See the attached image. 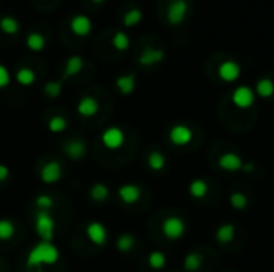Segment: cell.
<instances>
[{"label":"cell","mask_w":274,"mask_h":272,"mask_svg":"<svg viewBox=\"0 0 274 272\" xmlns=\"http://www.w3.org/2000/svg\"><path fill=\"white\" fill-rule=\"evenodd\" d=\"M141 19H143V13H141V10H138V8H133V10L127 11V13L124 14V24L128 26V27L136 26Z\"/></svg>","instance_id":"cell-30"},{"label":"cell","mask_w":274,"mask_h":272,"mask_svg":"<svg viewBox=\"0 0 274 272\" xmlns=\"http://www.w3.org/2000/svg\"><path fill=\"white\" fill-rule=\"evenodd\" d=\"M201 264H202V258H201V255H197V253H189L185 258V269L189 272L199 271Z\"/></svg>","instance_id":"cell-28"},{"label":"cell","mask_w":274,"mask_h":272,"mask_svg":"<svg viewBox=\"0 0 274 272\" xmlns=\"http://www.w3.org/2000/svg\"><path fill=\"white\" fill-rule=\"evenodd\" d=\"M10 80H11V75L10 71L6 69L3 64H0V88H5L10 85Z\"/></svg>","instance_id":"cell-37"},{"label":"cell","mask_w":274,"mask_h":272,"mask_svg":"<svg viewBox=\"0 0 274 272\" xmlns=\"http://www.w3.org/2000/svg\"><path fill=\"white\" fill-rule=\"evenodd\" d=\"M95 3H101V2H104V0H93Z\"/></svg>","instance_id":"cell-40"},{"label":"cell","mask_w":274,"mask_h":272,"mask_svg":"<svg viewBox=\"0 0 274 272\" xmlns=\"http://www.w3.org/2000/svg\"><path fill=\"white\" fill-rule=\"evenodd\" d=\"M66 152L72 158H82L85 155V144L82 141H72L66 146Z\"/></svg>","instance_id":"cell-26"},{"label":"cell","mask_w":274,"mask_h":272,"mask_svg":"<svg viewBox=\"0 0 274 272\" xmlns=\"http://www.w3.org/2000/svg\"><path fill=\"white\" fill-rule=\"evenodd\" d=\"M16 82L24 87L32 85L35 82V72L30 69V67H21V69L16 72Z\"/></svg>","instance_id":"cell-22"},{"label":"cell","mask_w":274,"mask_h":272,"mask_svg":"<svg viewBox=\"0 0 274 272\" xmlns=\"http://www.w3.org/2000/svg\"><path fill=\"white\" fill-rule=\"evenodd\" d=\"M257 95L258 96H262V98H270L273 96L274 93V84H273V80L270 79H262V80H258L257 82Z\"/></svg>","instance_id":"cell-25"},{"label":"cell","mask_w":274,"mask_h":272,"mask_svg":"<svg viewBox=\"0 0 274 272\" xmlns=\"http://www.w3.org/2000/svg\"><path fill=\"white\" fill-rule=\"evenodd\" d=\"M53 199L50 197V195L47 194H43V195H39V197L35 199V205L39 210H43V211H48L51 207H53Z\"/></svg>","instance_id":"cell-35"},{"label":"cell","mask_w":274,"mask_h":272,"mask_svg":"<svg viewBox=\"0 0 274 272\" xmlns=\"http://www.w3.org/2000/svg\"><path fill=\"white\" fill-rule=\"evenodd\" d=\"M193 130L186 125H175L170 130V141L177 146H186L193 141Z\"/></svg>","instance_id":"cell-8"},{"label":"cell","mask_w":274,"mask_h":272,"mask_svg":"<svg viewBox=\"0 0 274 272\" xmlns=\"http://www.w3.org/2000/svg\"><path fill=\"white\" fill-rule=\"evenodd\" d=\"M148 263H149V266L152 269H162L165 266V263H167V258H165V255L162 252H152L149 255V258H148Z\"/></svg>","instance_id":"cell-31"},{"label":"cell","mask_w":274,"mask_h":272,"mask_svg":"<svg viewBox=\"0 0 274 272\" xmlns=\"http://www.w3.org/2000/svg\"><path fill=\"white\" fill-rule=\"evenodd\" d=\"M8 176H10V168L6 167V165L0 163V181H5Z\"/></svg>","instance_id":"cell-38"},{"label":"cell","mask_w":274,"mask_h":272,"mask_svg":"<svg viewBox=\"0 0 274 272\" xmlns=\"http://www.w3.org/2000/svg\"><path fill=\"white\" fill-rule=\"evenodd\" d=\"M207 191H209V186L202 179H194L193 183L189 184V194H191L194 199H202V197H205Z\"/></svg>","instance_id":"cell-23"},{"label":"cell","mask_w":274,"mask_h":272,"mask_svg":"<svg viewBox=\"0 0 274 272\" xmlns=\"http://www.w3.org/2000/svg\"><path fill=\"white\" fill-rule=\"evenodd\" d=\"M242 170H244V171H247V173H249V171H252V170H254V163H244V165H242Z\"/></svg>","instance_id":"cell-39"},{"label":"cell","mask_w":274,"mask_h":272,"mask_svg":"<svg viewBox=\"0 0 274 272\" xmlns=\"http://www.w3.org/2000/svg\"><path fill=\"white\" fill-rule=\"evenodd\" d=\"M162 232L167 239L177 240L183 237V234H185V223H183L180 218H175V216L167 218L162 223Z\"/></svg>","instance_id":"cell-5"},{"label":"cell","mask_w":274,"mask_h":272,"mask_svg":"<svg viewBox=\"0 0 274 272\" xmlns=\"http://www.w3.org/2000/svg\"><path fill=\"white\" fill-rule=\"evenodd\" d=\"M91 27H93V24H91V21L87 14H75L71 19V31L75 35H80V37L87 35L90 34Z\"/></svg>","instance_id":"cell-10"},{"label":"cell","mask_w":274,"mask_h":272,"mask_svg":"<svg viewBox=\"0 0 274 272\" xmlns=\"http://www.w3.org/2000/svg\"><path fill=\"white\" fill-rule=\"evenodd\" d=\"M186 13H188L186 0H173V2L169 5V10H167V19H169L170 24L177 26V24H181L183 22Z\"/></svg>","instance_id":"cell-4"},{"label":"cell","mask_w":274,"mask_h":272,"mask_svg":"<svg viewBox=\"0 0 274 272\" xmlns=\"http://www.w3.org/2000/svg\"><path fill=\"white\" fill-rule=\"evenodd\" d=\"M83 69V58L79 55H74L66 61V69H64V79L71 77V75L79 74Z\"/></svg>","instance_id":"cell-17"},{"label":"cell","mask_w":274,"mask_h":272,"mask_svg":"<svg viewBox=\"0 0 274 272\" xmlns=\"http://www.w3.org/2000/svg\"><path fill=\"white\" fill-rule=\"evenodd\" d=\"M230 202H231L233 208H236V210H244V208L247 207V197L244 194H241V192L231 194Z\"/></svg>","instance_id":"cell-34"},{"label":"cell","mask_w":274,"mask_h":272,"mask_svg":"<svg viewBox=\"0 0 274 272\" xmlns=\"http://www.w3.org/2000/svg\"><path fill=\"white\" fill-rule=\"evenodd\" d=\"M164 56L165 53L164 50H159V48H146L140 56V64L143 66H152V64H157L164 61Z\"/></svg>","instance_id":"cell-15"},{"label":"cell","mask_w":274,"mask_h":272,"mask_svg":"<svg viewBox=\"0 0 274 272\" xmlns=\"http://www.w3.org/2000/svg\"><path fill=\"white\" fill-rule=\"evenodd\" d=\"M116 85L120 90L122 95H130L135 90V75L133 74H127V75H120L116 80Z\"/></svg>","instance_id":"cell-16"},{"label":"cell","mask_w":274,"mask_h":272,"mask_svg":"<svg viewBox=\"0 0 274 272\" xmlns=\"http://www.w3.org/2000/svg\"><path fill=\"white\" fill-rule=\"evenodd\" d=\"M66 127H67V122H66V119L64 117H53L50 122H48V130L51 133H63L66 130Z\"/></svg>","instance_id":"cell-33"},{"label":"cell","mask_w":274,"mask_h":272,"mask_svg":"<svg viewBox=\"0 0 274 272\" xmlns=\"http://www.w3.org/2000/svg\"><path fill=\"white\" fill-rule=\"evenodd\" d=\"M87 237L90 239L91 244H95L98 247H104L106 242H108V229H106L104 224L93 221L87 226Z\"/></svg>","instance_id":"cell-6"},{"label":"cell","mask_w":274,"mask_h":272,"mask_svg":"<svg viewBox=\"0 0 274 272\" xmlns=\"http://www.w3.org/2000/svg\"><path fill=\"white\" fill-rule=\"evenodd\" d=\"M90 197L95 202H106L109 199V189L103 183H96L90 189Z\"/></svg>","instance_id":"cell-18"},{"label":"cell","mask_w":274,"mask_h":272,"mask_svg":"<svg viewBox=\"0 0 274 272\" xmlns=\"http://www.w3.org/2000/svg\"><path fill=\"white\" fill-rule=\"evenodd\" d=\"M63 82H48L47 85H45V93H47L48 96H51V98H56V96H59V93H61V85Z\"/></svg>","instance_id":"cell-36"},{"label":"cell","mask_w":274,"mask_h":272,"mask_svg":"<svg viewBox=\"0 0 274 272\" xmlns=\"http://www.w3.org/2000/svg\"><path fill=\"white\" fill-rule=\"evenodd\" d=\"M242 165H244L242 158L233 152L223 154L218 160V167L225 171H239L242 170Z\"/></svg>","instance_id":"cell-12"},{"label":"cell","mask_w":274,"mask_h":272,"mask_svg":"<svg viewBox=\"0 0 274 272\" xmlns=\"http://www.w3.org/2000/svg\"><path fill=\"white\" fill-rule=\"evenodd\" d=\"M59 248L53 242L40 240L35 244L26 258V272H42L43 266H53L59 261Z\"/></svg>","instance_id":"cell-1"},{"label":"cell","mask_w":274,"mask_h":272,"mask_svg":"<svg viewBox=\"0 0 274 272\" xmlns=\"http://www.w3.org/2000/svg\"><path fill=\"white\" fill-rule=\"evenodd\" d=\"M148 165H149L151 170L161 171L165 167V157L161 152H152L148 158Z\"/></svg>","instance_id":"cell-29"},{"label":"cell","mask_w":274,"mask_h":272,"mask_svg":"<svg viewBox=\"0 0 274 272\" xmlns=\"http://www.w3.org/2000/svg\"><path fill=\"white\" fill-rule=\"evenodd\" d=\"M112 47L119 51H125L130 47V37H128L124 31H117L112 37Z\"/></svg>","instance_id":"cell-24"},{"label":"cell","mask_w":274,"mask_h":272,"mask_svg":"<svg viewBox=\"0 0 274 272\" xmlns=\"http://www.w3.org/2000/svg\"><path fill=\"white\" fill-rule=\"evenodd\" d=\"M234 232L236 228L233 224H223L217 229V240L220 244H230V242L234 239Z\"/></svg>","instance_id":"cell-21"},{"label":"cell","mask_w":274,"mask_h":272,"mask_svg":"<svg viewBox=\"0 0 274 272\" xmlns=\"http://www.w3.org/2000/svg\"><path fill=\"white\" fill-rule=\"evenodd\" d=\"M101 142L106 149L117 150L124 146L125 142V133L119 127H109L101 133Z\"/></svg>","instance_id":"cell-3"},{"label":"cell","mask_w":274,"mask_h":272,"mask_svg":"<svg viewBox=\"0 0 274 272\" xmlns=\"http://www.w3.org/2000/svg\"><path fill=\"white\" fill-rule=\"evenodd\" d=\"M133 245H135V237L132 236V234H122V236L117 239V244H116L117 250L124 252V253L130 252L133 248Z\"/></svg>","instance_id":"cell-27"},{"label":"cell","mask_w":274,"mask_h":272,"mask_svg":"<svg viewBox=\"0 0 274 272\" xmlns=\"http://www.w3.org/2000/svg\"><path fill=\"white\" fill-rule=\"evenodd\" d=\"M63 176V170H61V165L55 160L48 162L45 167L40 170V178L45 184H55Z\"/></svg>","instance_id":"cell-9"},{"label":"cell","mask_w":274,"mask_h":272,"mask_svg":"<svg viewBox=\"0 0 274 272\" xmlns=\"http://www.w3.org/2000/svg\"><path fill=\"white\" fill-rule=\"evenodd\" d=\"M117 194H119V199L122 202L127 203V205H132V203L138 202L141 191H140V187L135 186V184H124V186L119 187Z\"/></svg>","instance_id":"cell-13"},{"label":"cell","mask_w":274,"mask_h":272,"mask_svg":"<svg viewBox=\"0 0 274 272\" xmlns=\"http://www.w3.org/2000/svg\"><path fill=\"white\" fill-rule=\"evenodd\" d=\"M55 220L50 215V211L39 210L35 213V221H34V229L37 232V236L40 237L43 242H51L53 236H55Z\"/></svg>","instance_id":"cell-2"},{"label":"cell","mask_w":274,"mask_h":272,"mask_svg":"<svg viewBox=\"0 0 274 272\" xmlns=\"http://www.w3.org/2000/svg\"><path fill=\"white\" fill-rule=\"evenodd\" d=\"M218 75L225 82H234L241 75V66L234 61H225L218 67Z\"/></svg>","instance_id":"cell-11"},{"label":"cell","mask_w":274,"mask_h":272,"mask_svg":"<svg viewBox=\"0 0 274 272\" xmlns=\"http://www.w3.org/2000/svg\"><path fill=\"white\" fill-rule=\"evenodd\" d=\"M14 234V226L10 220H0V240H10Z\"/></svg>","instance_id":"cell-32"},{"label":"cell","mask_w":274,"mask_h":272,"mask_svg":"<svg viewBox=\"0 0 274 272\" xmlns=\"http://www.w3.org/2000/svg\"><path fill=\"white\" fill-rule=\"evenodd\" d=\"M100 111V104L91 96H83L77 103V112L83 117H93Z\"/></svg>","instance_id":"cell-14"},{"label":"cell","mask_w":274,"mask_h":272,"mask_svg":"<svg viewBox=\"0 0 274 272\" xmlns=\"http://www.w3.org/2000/svg\"><path fill=\"white\" fill-rule=\"evenodd\" d=\"M45 43H47V40H45V37L39 32H30L26 39V45L29 47V50L32 51H42L45 48Z\"/></svg>","instance_id":"cell-19"},{"label":"cell","mask_w":274,"mask_h":272,"mask_svg":"<svg viewBox=\"0 0 274 272\" xmlns=\"http://www.w3.org/2000/svg\"><path fill=\"white\" fill-rule=\"evenodd\" d=\"M0 29L5 32V34H18L19 31V21L13 16H2L0 18Z\"/></svg>","instance_id":"cell-20"},{"label":"cell","mask_w":274,"mask_h":272,"mask_svg":"<svg viewBox=\"0 0 274 272\" xmlns=\"http://www.w3.org/2000/svg\"><path fill=\"white\" fill-rule=\"evenodd\" d=\"M255 101V93L252 88H249L246 85L238 87L233 93V103L234 106H238L239 109H247L254 104Z\"/></svg>","instance_id":"cell-7"}]
</instances>
